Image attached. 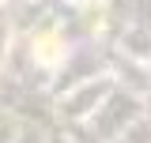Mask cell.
<instances>
[{
    "instance_id": "cell-1",
    "label": "cell",
    "mask_w": 151,
    "mask_h": 143,
    "mask_svg": "<svg viewBox=\"0 0 151 143\" xmlns=\"http://www.w3.org/2000/svg\"><path fill=\"white\" fill-rule=\"evenodd\" d=\"M34 53H38L42 64L60 60V38H57V34H42V38H38V45H34Z\"/></svg>"
}]
</instances>
